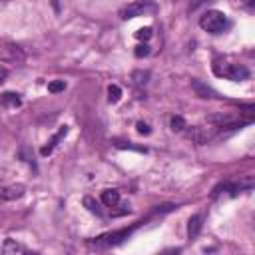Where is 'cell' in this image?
<instances>
[{"mask_svg": "<svg viewBox=\"0 0 255 255\" xmlns=\"http://www.w3.org/2000/svg\"><path fill=\"white\" fill-rule=\"evenodd\" d=\"M141 223H143V221H137V223H133L131 227H124V229H116V231L102 233V235H98L96 239L90 241V247H96V249H110V247H116V245H120L122 241H126V239L133 233V229H137Z\"/></svg>", "mask_w": 255, "mask_h": 255, "instance_id": "obj_1", "label": "cell"}, {"mask_svg": "<svg viewBox=\"0 0 255 255\" xmlns=\"http://www.w3.org/2000/svg\"><path fill=\"white\" fill-rule=\"evenodd\" d=\"M213 72L215 76H221V78H227L231 82H241V80H247L249 78V70L241 64H229V62H215L213 64Z\"/></svg>", "mask_w": 255, "mask_h": 255, "instance_id": "obj_2", "label": "cell"}, {"mask_svg": "<svg viewBox=\"0 0 255 255\" xmlns=\"http://www.w3.org/2000/svg\"><path fill=\"white\" fill-rule=\"evenodd\" d=\"M199 26H201L203 30L211 32V34H219V32H223V28L227 26V18H225V14L219 12V10H207V12L201 14V18H199Z\"/></svg>", "mask_w": 255, "mask_h": 255, "instance_id": "obj_3", "label": "cell"}, {"mask_svg": "<svg viewBox=\"0 0 255 255\" xmlns=\"http://www.w3.org/2000/svg\"><path fill=\"white\" fill-rule=\"evenodd\" d=\"M155 10H157V6L151 4V2H131V4H128V6H124V8L120 10V16H122L124 20H128V18L143 16V14L155 12Z\"/></svg>", "mask_w": 255, "mask_h": 255, "instance_id": "obj_4", "label": "cell"}, {"mask_svg": "<svg viewBox=\"0 0 255 255\" xmlns=\"http://www.w3.org/2000/svg\"><path fill=\"white\" fill-rule=\"evenodd\" d=\"M66 133H68V126H60V128H58V131L52 135V139H50V141H48V143H46V145L40 149V153H42V155H50V153L54 151V147L58 145V141H60V139H62Z\"/></svg>", "mask_w": 255, "mask_h": 255, "instance_id": "obj_5", "label": "cell"}, {"mask_svg": "<svg viewBox=\"0 0 255 255\" xmlns=\"http://www.w3.org/2000/svg\"><path fill=\"white\" fill-rule=\"evenodd\" d=\"M191 88H193L195 96H199V98H203V100H209V98H217L215 90H213V88H209L207 84L199 82V80H193V82H191Z\"/></svg>", "mask_w": 255, "mask_h": 255, "instance_id": "obj_6", "label": "cell"}, {"mask_svg": "<svg viewBox=\"0 0 255 255\" xmlns=\"http://www.w3.org/2000/svg\"><path fill=\"white\" fill-rule=\"evenodd\" d=\"M24 185L22 183H12V185H6L4 189H2V199L4 201H12V199H18V197H22L24 195Z\"/></svg>", "mask_w": 255, "mask_h": 255, "instance_id": "obj_7", "label": "cell"}, {"mask_svg": "<svg viewBox=\"0 0 255 255\" xmlns=\"http://www.w3.org/2000/svg\"><path fill=\"white\" fill-rule=\"evenodd\" d=\"M237 118L243 126L249 124V122H255V106H241L237 110Z\"/></svg>", "mask_w": 255, "mask_h": 255, "instance_id": "obj_8", "label": "cell"}, {"mask_svg": "<svg viewBox=\"0 0 255 255\" xmlns=\"http://www.w3.org/2000/svg\"><path fill=\"white\" fill-rule=\"evenodd\" d=\"M118 201H120V191L118 189H104L102 191V203L106 207H114V205H118Z\"/></svg>", "mask_w": 255, "mask_h": 255, "instance_id": "obj_9", "label": "cell"}, {"mask_svg": "<svg viewBox=\"0 0 255 255\" xmlns=\"http://www.w3.org/2000/svg\"><path fill=\"white\" fill-rule=\"evenodd\" d=\"M199 229H201V215H191L189 221H187V237L195 239Z\"/></svg>", "mask_w": 255, "mask_h": 255, "instance_id": "obj_10", "label": "cell"}, {"mask_svg": "<svg viewBox=\"0 0 255 255\" xmlns=\"http://www.w3.org/2000/svg\"><path fill=\"white\" fill-rule=\"evenodd\" d=\"M20 104H22V100H20L18 94H14V92H4L2 94V106L4 108H18Z\"/></svg>", "mask_w": 255, "mask_h": 255, "instance_id": "obj_11", "label": "cell"}, {"mask_svg": "<svg viewBox=\"0 0 255 255\" xmlns=\"http://www.w3.org/2000/svg\"><path fill=\"white\" fill-rule=\"evenodd\" d=\"M16 251H20V245L14 239H4V243H2V255H16Z\"/></svg>", "mask_w": 255, "mask_h": 255, "instance_id": "obj_12", "label": "cell"}, {"mask_svg": "<svg viewBox=\"0 0 255 255\" xmlns=\"http://www.w3.org/2000/svg\"><path fill=\"white\" fill-rule=\"evenodd\" d=\"M120 98H122V90H120V86L112 84V86L108 88V100H110L112 104H116V102H120Z\"/></svg>", "mask_w": 255, "mask_h": 255, "instance_id": "obj_13", "label": "cell"}, {"mask_svg": "<svg viewBox=\"0 0 255 255\" xmlns=\"http://www.w3.org/2000/svg\"><path fill=\"white\" fill-rule=\"evenodd\" d=\"M169 126H171L173 131H183V129L187 128V126H185V120H183L181 116H173L171 122H169Z\"/></svg>", "mask_w": 255, "mask_h": 255, "instance_id": "obj_14", "label": "cell"}, {"mask_svg": "<svg viewBox=\"0 0 255 255\" xmlns=\"http://www.w3.org/2000/svg\"><path fill=\"white\" fill-rule=\"evenodd\" d=\"M64 90H66V82L64 80H52L48 84V92H52V94H58V92H64Z\"/></svg>", "mask_w": 255, "mask_h": 255, "instance_id": "obj_15", "label": "cell"}, {"mask_svg": "<svg viewBox=\"0 0 255 255\" xmlns=\"http://www.w3.org/2000/svg\"><path fill=\"white\" fill-rule=\"evenodd\" d=\"M151 36H153V32H151V28H149V26L139 28V30L135 32V38H137V40H141V42H147Z\"/></svg>", "mask_w": 255, "mask_h": 255, "instance_id": "obj_16", "label": "cell"}, {"mask_svg": "<svg viewBox=\"0 0 255 255\" xmlns=\"http://www.w3.org/2000/svg\"><path fill=\"white\" fill-rule=\"evenodd\" d=\"M84 205L92 211V213H96V215H102V209H100V205H98V201H94L92 197H84Z\"/></svg>", "mask_w": 255, "mask_h": 255, "instance_id": "obj_17", "label": "cell"}, {"mask_svg": "<svg viewBox=\"0 0 255 255\" xmlns=\"http://www.w3.org/2000/svg\"><path fill=\"white\" fill-rule=\"evenodd\" d=\"M133 82L137 84V86H143L145 82H147V78H149V72H141V70H137V72H133Z\"/></svg>", "mask_w": 255, "mask_h": 255, "instance_id": "obj_18", "label": "cell"}, {"mask_svg": "<svg viewBox=\"0 0 255 255\" xmlns=\"http://www.w3.org/2000/svg\"><path fill=\"white\" fill-rule=\"evenodd\" d=\"M147 54H149V46H147V44L135 46V56H137V58H143V56H147Z\"/></svg>", "mask_w": 255, "mask_h": 255, "instance_id": "obj_19", "label": "cell"}, {"mask_svg": "<svg viewBox=\"0 0 255 255\" xmlns=\"http://www.w3.org/2000/svg\"><path fill=\"white\" fill-rule=\"evenodd\" d=\"M137 131L143 133V135H147V133H151V128L145 122H137Z\"/></svg>", "mask_w": 255, "mask_h": 255, "instance_id": "obj_20", "label": "cell"}, {"mask_svg": "<svg viewBox=\"0 0 255 255\" xmlns=\"http://www.w3.org/2000/svg\"><path fill=\"white\" fill-rule=\"evenodd\" d=\"M179 251H181V249H167V251H163L161 255H179Z\"/></svg>", "mask_w": 255, "mask_h": 255, "instance_id": "obj_21", "label": "cell"}, {"mask_svg": "<svg viewBox=\"0 0 255 255\" xmlns=\"http://www.w3.org/2000/svg\"><path fill=\"white\" fill-rule=\"evenodd\" d=\"M6 74H8V72H6V68L2 66V68H0V82H4V78H6Z\"/></svg>", "mask_w": 255, "mask_h": 255, "instance_id": "obj_22", "label": "cell"}, {"mask_svg": "<svg viewBox=\"0 0 255 255\" xmlns=\"http://www.w3.org/2000/svg\"><path fill=\"white\" fill-rule=\"evenodd\" d=\"M26 255H38V253H32V251H28V253H26Z\"/></svg>", "mask_w": 255, "mask_h": 255, "instance_id": "obj_23", "label": "cell"}]
</instances>
